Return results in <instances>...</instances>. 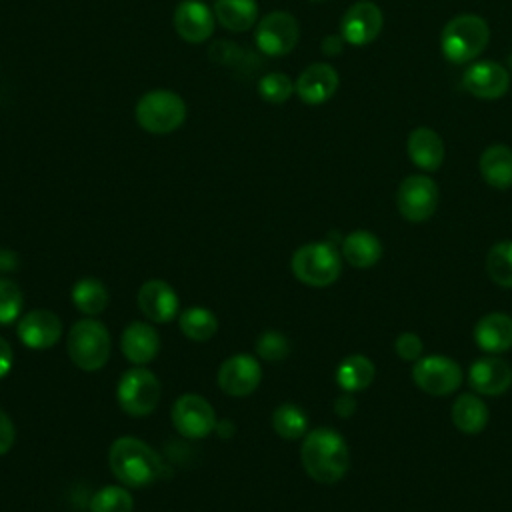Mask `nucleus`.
<instances>
[{"label":"nucleus","mask_w":512,"mask_h":512,"mask_svg":"<svg viewBox=\"0 0 512 512\" xmlns=\"http://www.w3.org/2000/svg\"><path fill=\"white\" fill-rule=\"evenodd\" d=\"M312 2H322V0H312Z\"/></svg>","instance_id":"37998d69"},{"label":"nucleus","mask_w":512,"mask_h":512,"mask_svg":"<svg viewBox=\"0 0 512 512\" xmlns=\"http://www.w3.org/2000/svg\"><path fill=\"white\" fill-rule=\"evenodd\" d=\"M422 348H424V344H422L420 336H416L414 332H402L394 342L396 354L408 362H416L422 356Z\"/></svg>","instance_id":"c9c22d12"},{"label":"nucleus","mask_w":512,"mask_h":512,"mask_svg":"<svg viewBox=\"0 0 512 512\" xmlns=\"http://www.w3.org/2000/svg\"><path fill=\"white\" fill-rule=\"evenodd\" d=\"M122 354L128 362L142 366L154 360V356L160 350V338L158 332L146 324V322H130L120 338Z\"/></svg>","instance_id":"aec40b11"},{"label":"nucleus","mask_w":512,"mask_h":512,"mask_svg":"<svg viewBox=\"0 0 512 512\" xmlns=\"http://www.w3.org/2000/svg\"><path fill=\"white\" fill-rule=\"evenodd\" d=\"M214 12L200 0H184L174 10V28L190 44L208 40L214 32Z\"/></svg>","instance_id":"dca6fc26"},{"label":"nucleus","mask_w":512,"mask_h":512,"mask_svg":"<svg viewBox=\"0 0 512 512\" xmlns=\"http://www.w3.org/2000/svg\"><path fill=\"white\" fill-rule=\"evenodd\" d=\"M272 426L284 440L302 438L308 430V416L298 404H280L272 414Z\"/></svg>","instance_id":"c756f323"},{"label":"nucleus","mask_w":512,"mask_h":512,"mask_svg":"<svg viewBox=\"0 0 512 512\" xmlns=\"http://www.w3.org/2000/svg\"><path fill=\"white\" fill-rule=\"evenodd\" d=\"M414 384L430 396H448L456 392L464 380L456 360L440 354L420 356L412 366Z\"/></svg>","instance_id":"0eeeda50"},{"label":"nucleus","mask_w":512,"mask_h":512,"mask_svg":"<svg viewBox=\"0 0 512 512\" xmlns=\"http://www.w3.org/2000/svg\"><path fill=\"white\" fill-rule=\"evenodd\" d=\"M136 122L150 134H170L186 120V102L172 90H150L134 108Z\"/></svg>","instance_id":"39448f33"},{"label":"nucleus","mask_w":512,"mask_h":512,"mask_svg":"<svg viewBox=\"0 0 512 512\" xmlns=\"http://www.w3.org/2000/svg\"><path fill=\"white\" fill-rule=\"evenodd\" d=\"M242 52L236 44L232 42H226V40H218L210 46L208 50V58L216 64H224V66H230V64H238Z\"/></svg>","instance_id":"e433bc0d"},{"label":"nucleus","mask_w":512,"mask_h":512,"mask_svg":"<svg viewBox=\"0 0 512 512\" xmlns=\"http://www.w3.org/2000/svg\"><path fill=\"white\" fill-rule=\"evenodd\" d=\"M132 494L122 486H104L90 500V512H132Z\"/></svg>","instance_id":"2f4dec72"},{"label":"nucleus","mask_w":512,"mask_h":512,"mask_svg":"<svg viewBox=\"0 0 512 512\" xmlns=\"http://www.w3.org/2000/svg\"><path fill=\"white\" fill-rule=\"evenodd\" d=\"M12 368V348L10 344L0 336V378L6 376Z\"/></svg>","instance_id":"ea45409f"},{"label":"nucleus","mask_w":512,"mask_h":512,"mask_svg":"<svg viewBox=\"0 0 512 512\" xmlns=\"http://www.w3.org/2000/svg\"><path fill=\"white\" fill-rule=\"evenodd\" d=\"M474 340L480 350L502 354L512 348V316L504 312H490L474 326Z\"/></svg>","instance_id":"4be33fe9"},{"label":"nucleus","mask_w":512,"mask_h":512,"mask_svg":"<svg viewBox=\"0 0 512 512\" xmlns=\"http://www.w3.org/2000/svg\"><path fill=\"white\" fill-rule=\"evenodd\" d=\"M72 302L82 314L96 316L108 304V290L98 278H82L72 288Z\"/></svg>","instance_id":"cd10ccee"},{"label":"nucleus","mask_w":512,"mask_h":512,"mask_svg":"<svg viewBox=\"0 0 512 512\" xmlns=\"http://www.w3.org/2000/svg\"><path fill=\"white\" fill-rule=\"evenodd\" d=\"M452 422L464 434H478L488 424V408L484 400L472 392L460 394L452 404Z\"/></svg>","instance_id":"a878e982"},{"label":"nucleus","mask_w":512,"mask_h":512,"mask_svg":"<svg viewBox=\"0 0 512 512\" xmlns=\"http://www.w3.org/2000/svg\"><path fill=\"white\" fill-rule=\"evenodd\" d=\"M138 308L148 320L164 324L176 316L178 296L164 280H148L138 290Z\"/></svg>","instance_id":"6ab92c4d"},{"label":"nucleus","mask_w":512,"mask_h":512,"mask_svg":"<svg viewBox=\"0 0 512 512\" xmlns=\"http://www.w3.org/2000/svg\"><path fill=\"white\" fill-rule=\"evenodd\" d=\"M342 256L354 268H370L382 256V242L368 230H354L342 238Z\"/></svg>","instance_id":"b1692460"},{"label":"nucleus","mask_w":512,"mask_h":512,"mask_svg":"<svg viewBox=\"0 0 512 512\" xmlns=\"http://www.w3.org/2000/svg\"><path fill=\"white\" fill-rule=\"evenodd\" d=\"M374 374H376V368L370 358L362 354H352L338 364L336 382L346 392H360L372 384Z\"/></svg>","instance_id":"bb28decb"},{"label":"nucleus","mask_w":512,"mask_h":512,"mask_svg":"<svg viewBox=\"0 0 512 512\" xmlns=\"http://www.w3.org/2000/svg\"><path fill=\"white\" fill-rule=\"evenodd\" d=\"M256 352L262 360H268V362H278V360H284L290 352V342L284 334L280 332H274V330H268L264 334H260L258 342H256Z\"/></svg>","instance_id":"f704fd0d"},{"label":"nucleus","mask_w":512,"mask_h":512,"mask_svg":"<svg viewBox=\"0 0 512 512\" xmlns=\"http://www.w3.org/2000/svg\"><path fill=\"white\" fill-rule=\"evenodd\" d=\"M300 460L312 480L334 484L348 472L350 450L340 432L332 428H314L304 436Z\"/></svg>","instance_id":"f257e3e1"},{"label":"nucleus","mask_w":512,"mask_h":512,"mask_svg":"<svg viewBox=\"0 0 512 512\" xmlns=\"http://www.w3.org/2000/svg\"><path fill=\"white\" fill-rule=\"evenodd\" d=\"M212 12L216 22L230 32H246L258 20L256 0H216Z\"/></svg>","instance_id":"393cba45"},{"label":"nucleus","mask_w":512,"mask_h":512,"mask_svg":"<svg viewBox=\"0 0 512 512\" xmlns=\"http://www.w3.org/2000/svg\"><path fill=\"white\" fill-rule=\"evenodd\" d=\"M294 92H296L294 82L284 72H270V74L262 76L258 82V94L266 102H272V104L286 102Z\"/></svg>","instance_id":"473e14b6"},{"label":"nucleus","mask_w":512,"mask_h":512,"mask_svg":"<svg viewBox=\"0 0 512 512\" xmlns=\"http://www.w3.org/2000/svg\"><path fill=\"white\" fill-rule=\"evenodd\" d=\"M108 462L120 484L128 488H144L164 472L158 454L146 442L134 436H122L114 440L110 446Z\"/></svg>","instance_id":"f03ea898"},{"label":"nucleus","mask_w":512,"mask_h":512,"mask_svg":"<svg viewBox=\"0 0 512 512\" xmlns=\"http://www.w3.org/2000/svg\"><path fill=\"white\" fill-rule=\"evenodd\" d=\"M172 424L180 436L198 440L216 430V414L210 402L198 394H182L172 406Z\"/></svg>","instance_id":"9b49d317"},{"label":"nucleus","mask_w":512,"mask_h":512,"mask_svg":"<svg viewBox=\"0 0 512 512\" xmlns=\"http://www.w3.org/2000/svg\"><path fill=\"white\" fill-rule=\"evenodd\" d=\"M342 42H344V38H342V36H336V34L326 36V38H324V42H322V50H324V54H328V56L338 54V52H340V48H342Z\"/></svg>","instance_id":"a19ab883"},{"label":"nucleus","mask_w":512,"mask_h":512,"mask_svg":"<svg viewBox=\"0 0 512 512\" xmlns=\"http://www.w3.org/2000/svg\"><path fill=\"white\" fill-rule=\"evenodd\" d=\"M396 206L408 222L428 220L438 206L436 182L424 174L406 176L396 190Z\"/></svg>","instance_id":"1a4fd4ad"},{"label":"nucleus","mask_w":512,"mask_h":512,"mask_svg":"<svg viewBox=\"0 0 512 512\" xmlns=\"http://www.w3.org/2000/svg\"><path fill=\"white\" fill-rule=\"evenodd\" d=\"M490 40V28L478 14H458L446 22L440 36V48L452 64L474 62Z\"/></svg>","instance_id":"7ed1b4c3"},{"label":"nucleus","mask_w":512,"mask_h":512,"mask_svg":"<svg viewBox=\"0 0 512 512\" xmlns=\"http://www.w3.org/2000/svg\"><path fill=\"white\" fill-rule=\"evenodd\" d=\"M296 94L306 104H322L330 100L338 88V72L326 62H314L306 66L296 84Z\"/></svg>","instance_id":"a211bd4d"},{"label":"nucleus","mask_w":512,"mask_h":512,"mask_svg":"<svg viewBox=\"0 0 512 512\" xmlns=\"http://www.w3.org/2000/svg\"><path fill=\"white\" fill-rule=\"evenodd\" d=\"M468 384L484 396H500L512 386V366L498 356H484L468 368Z\"/></svg>","instance_id":"2eb2a0df"},{"label":"nucleus","mask_w":512,"mask_h":512,"mask_svg":"<svg viewBox=\"0 0 512 512\" xmlns=\"http://www.w3.org/2000/svg\"><path fill=\"white\" fill-rule=\"evenodd\" d=\"M334 412L340 416V418H348L356 412V398H354V392H346L342 390V394L334 400Z\"/></svg>","instance_id":"58836bf2"},{"label":"nucleus","mask_w":512,"mask_h":512,"mask_svg":"<svg viewBox=\"0 0 512 512\" xmlns=\"http://www.w3.org/2000/svg\"><path fill=\"white\" fill-rule=\"evenodd\" d=\"M66 350L78 368L88 372L100 370L110 356V334L98 320H78L68 332Z\"/></svg>","instance_id":"423d86ee"},{"label":"nucleus","mask_w":512,"mask_h":512,"mask_svg":"<svg viewBox=\"0 0 512 512\" xmlns=\"http://www.w3.org/2000/svg\"><path fill=\"white\" fill-rule=\"evenodd\" d=\"M180 330L186 338L194 340V342H206L210 340L216 330H218V320L216 316L208 310V308H202V306H192V308H186L182 314H180Z\"/></svg>","instance_id":"c85d7f7f"},{"label":"nucleus","mask_w":512,"mask_h":512,"mask_svg":"<svg viewBox=\"0 0 512 512\" xmlns=\"http://www.w3.org/2000/svg\"><path fill=\"white\" fill-rule=\"evenodd\" d=\"M16 268V254L8 248H0V270H14Z\"/></svg>","instance_id":"79ce46f5"},{"label":"nucleus","mask_w":512,"mask_h":512,"mask_svg":"<svg viewBox=\"0 0 512 512\" xmlns=\"http://www.w3.org/2000/svg\"><path fill=\"white\" fill-rule=\"evenodd\" d=\"M486 272L498 286L512 288V240L498 242L486 256Z\"/></svg>","instance_id":"7c9ffc66"},{"label":"nucleus","mask_w":512,"mask_h":512,"mask_svg":"<svg viewBox=\"0 0 512 512\" xmlns=\"http://www.w3.org/2000/svg\"><path fill=\"white\" fill-rule=\"evenodd\" d=\"M480 174L486 184L498 190L512 186V148L506 144L488 146L478 162Z\"/></svg>","instance_id":"5701e85b"},{"label":"nucleus","mask_w":512,"mask_h":512,"mask_svg":"<svg viewBox=\"0 0 512 512\" xmlns=\"http://www.w3.org/2000/svg\"><path fill=\"white\" fill-rule=\"evenodd\" d=\"M24 294L12 280L0 278V324H10L20 316Z\"/></svg>","instance_id":"72a5a7b5"},{"label":"nucleus","mask_w":512,"mask_h":512,"mask_svg":"<svg viewBox=\"0 0 512 512\" xmlns=\"http://www.w3.org/2000/svg\"><path fill=\"white\" fill-rule=\"evenodd\" d=\"M464 88L482 100H498L510 88V74L508 70L492 60H478L472 62L462 76Z\"/></svg>","instance_id":"ddd939ff"},{"label":"nucleus","mask_w":512,"mask_h":512,"mask_svg":"<svg viewBox=\"0 0 512 512\" xmlns=\"http://www.w3.org/2000/svg\"><path fill=\"white\" fill-rule=\"evenodd\" d=\"M406 150L410 160L426 170V172H434L442 166L444 162V142L440 138L438 132H434L428 126H418L408 134V142H406Z\"/></svg>","instance_id":"412c9836"},{"label":"nucleus","mask_w":512,"mask_h":512,"mask_svg":"<svg viewBox=\"0 0 512 512\" xmlns=\"http://www.w3.org/2000/svg\"><path fill=\"white\" fill-rule=\"evenodd\" d=\"M300 38V26L290 12L274 10L266 14L256 26V46L268 56L290 54Z\"/></svg>","instance_id":"9d476101"},{"label":"nucleus","mask_w":512,"mask_h":512,"mask_svg":"<svg viewBox=\"0 0 512 512\" xmlns=\"http://www.w3.org/2000/svg\"><path fill=\"white\" fill-rule=\"evenodd\" d=\"M116 398L120 408L130 416H146L154 412L160 400V382L146 368H132L124 372L118 382Z\"/></svg>","instance_id":"6e6552de"},{"label":"nucleus","mask_w":512,"mask_h":512,"mask_svg":"<svg viewBox=\"0 0 512 512\" xmlns=\"http://www.w3.org/2000/svg\"><path fill=\"white\" fill-rule=\"evenodd\" d=\"M292 274L306 286L324 288L338 280L342 272V260L334 244L310 242L300 246L290 260Z\"/></svg>","instance_id":"20e7f679"},{"label":"nucleus","mask_w":512,"mask_h":512,"mask_svg":"<svg viewBox=\"0 0 512 512\" xmlns=\"http://www.w3.org/2000/svg\"><path fill=\"white\" fill-rule=\"evenodd\" d=\"M384 26L382 10L370 0H358L344 12L340 20V36L352 46H364L376 40Z\"/></svg>","instance_id":"f8f14e48"},{"label":"nucleus","mask_w":512,"mask_h":512,"mask_svg":"<svg viewBox=\"0 0 512 512\" xmlns=\"http://www.w3.org/2000/svg\"><path fill=\"white\" fill-rule=\"evenodd\" d=\"M14 438H16L14 424H12L10 416L4 410H0V456L12 448Z\"/></svg>","instance_id":"4c0bfd02"},{"label":"nucleus","mask_w":512,"mask_h":512,"mask_svg":"<svg viewBox=\"0 0 512 512\" xmlns=\"http://www.w3.org/2000/svg\"><path fill=\"white\" fill-rule=\"evenodd\" d=\"M262 380L260 362L248 354L226 358L218 368V386L230 396L252 394Z\"/></svg>","instance_id":"4468645a"},{"label":"nucleus","mask_w":512,"mask_h":512,"mask_svg":"<svg viewBox=\"0 0 512 512\" xmlns=\"http://www.w3.org/2000/svg\"><path fill=\"white\" fill-rule=\"evenodd\" d=\"M18 338L32 350H46L54 346L62 334L60 318L50 310H32L18 322Z\"/></svg>","instance_id":"f3484780"}]
</instances>
